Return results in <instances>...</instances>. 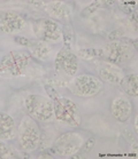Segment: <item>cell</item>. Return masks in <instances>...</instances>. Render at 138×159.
Instances as JSON below:
<instances>
[{"label": "cell", "mask_w": 138, "mask_h": 159, "mask_svg": "<svg viewBox=\"0 0 138 159\" xmlns=\"http://www.w3.org/2000/svg\"><path fill=\"white\" fill-rule=\"evenodd\" d=\"M45 89L47 90L48 96L53 102L55 119L69 127L81 126L82 118L76 103L70 98L60 95L53 87L45 86Z\"/></svg>", "instance_id": "1"}, {"label": "cell", "mask_w": 138, "mask_h": 159, "mask_svg": "<svg viewBox=\"0 0 138 159\" xmlns=\"http://www.w3.org/2000/svg\"><path fill=\"white\" fill-rule=\"evenodd\" d=\"M16 139L20 148L24 151L31 152L39 147L42 136L35 119H32L30 116L22 118L21 123L18 125Z\"/></svg>", "instance_id": "2"}, {"label": "cell", "mask_w": 138, "mask_h": 159, "mask_svg": "<svg viewBox=\"0 0 138 159\" xmlns=\"http://www.w3.org/2000/svg\"><path fill=\"white\" fill-rule=\"evenodd\" d=\"M28 116L38 121H51L54 119L53 102L50 98L39 94L28 95L24 100Z\"/></svg>", "instance_id": "3"}, {"label": "cell", "mask_w": 138, "mask_h": 159, "mask_svg": "<svg viewBox=\"0 0 138 159\" xmlns=\"http://www.w3.org/2000/svg\"><path fill=\"white\" fill-rule=\"evenodd\" d=\"M97 56L102 61L111 63L114 65H120L127 63L134 55V48L130 43H121V41H113L106 43L105 46L96 51Z\"/></svg>", "instance_id": "4"}, {"label": "cell", "mask_w": 138, "mask_h": 159, "mask_svg": "<svg viewBox=\"0 0 138 159\" xmlns=\"http://www.w3.org/2000/svg\"><path fill=\"white\" fill-rule=\"evenodd\" d=\"M31 61V55L27 52L13 51L0 60V73L21 76L24 73Z\"/></svg>", "instance_id": "5"}, {"label": "cell", "mask_w": 138, "mask_h": 159, "mask_svg": "<svg viewBox=\"0 0 138 159\" xmlns=\"http://www.w3.org/2000/svg\"><path fill=\"white\" fill-rule=\"evenodd\" d=\"M84 141L78 133L67 132L59 136L52 144L51 151L61 157H71L82 148Z\"/></svg>", "instance_id": "6"}, {"label": "cell", "mask_w": 138, "mask_h": 159, "mask_svg": "<svg viewBox=\"0 0 138 159\" xmlns=\"http://www.w3.org/2000/svg\"><path fill=\"white\" fill-rule=\"evenodd\" d=\"M102 87V80L91 75L77 76L70 84V90L80 98H92L101 92Z\"/></svg>", "instance_id": "7"}, {"label": "cell", "mask_w": 138, "mask_h": 159, "mask_svg": "<svg viewBox=\"0 0 138 159\" xmlns=\"http://www.w3.org/2000/svg\"><path fill=\"white\" fill-rule=\"evenodd\" d=\"M32 32L43 43H55L62 36V28L51 18H38L32 22Z\"/></svg>", "instance_id": "8"}, {"label": "cell", "mask_w": 138, "mask_h": 159, "mask_svg": "<svg viewBox=\"0 0 138 159\" xmlns=\"http://www.w3.org/2000/svg\"><path fill=\"white\" fill-rule=\"evenodd\" d=\"M55 69L70 77L76 75L78 70V57L75 53H73L68 45L63 46L57 54Z\"/></svg>", "instance_id": "9"}, {"label": "cell", "mask_w": 138, "mask_h": 159, "mask_svg": "<svg viewBox=\"0 0 138 159\" xmlns=\"http://www.w3.org/2000/svg\"><path fill=\"white\" fill-rule=\"evenodd\" d=\"M27 28L26 20L14 11H0V31L7 34H14Z\"/></svg>", "instance_id": "10"}, {"label": "cell", "mask_w": 138, "mask_h": 159, "mask_svg": "<svg viewBox=\"0 0 138 159\" xmlns=\"http://www.w3.org/2000/svg\"><path fill=\"white\" fill-rule=\"evenodd\" d=\"M111 113L120 123H124L130 119L132 115V104L129 98L124 96L115 98L111 104Z\"/></svg>", "instance_id": "11"}, {"label": "cell", "mask_w": 138, "mask_h": 159, "mask_svg": "<svg viewBox=\"0 0 138 159\" xmlns=\"http://www.w3.org/2000/svg\"><path fill=\"white\" fill-rule=\"evenodd\" d=\"M17 126L13 117L0 112V140H13L16 138Z\"/></svg>", "instance_id": "12"}, {"label": "cell", "mask_w": 138, "mask_h": 159, "mask_svg": "<svg viewBox=\"0 0 138 159\" xmlns=\"http://www.w3.org/2000/svg\"><path fill=\"white\" fill-rule=\"evenodd\" d=\"M45 13L51 20H65L70 15V7L62 1H52L45 5Z\"/></svg>", "instance_id": "13"}, {"label": "cell", "mask_w": 138, "mask_h": 159, "mask_svg": "<svg viewBox=\"0 0 138 159\" xmlns=\"http://www.w3.org/2000/svg\"><path fill=\"white\" fill-rule=\"evenodd\" d=\"M137 81L138 77L136 73H131L128 75L126 77H122V79L120 80V86L122 88L126 94H128L129 96L136 98L138 95V87H137Z\"/></svg>", "instance_id": "14"}, {"label": "cell", "mask_w": 138, "mask_h": 159, "mask_svg": "<svg viewBox=\"0 0 138 159\" xmlns=\"http://www.w3.org/2000/svg\"><path fill=\"white\" fill-rule=\"evenodd\" d=\"M98 75H99V79L104 80V81H107V83L111 84H119L120 80L122 79V73L119 70L114 69L113 66H102L98 70Z\"/></svg>", "instance_id": "15"}, {"label": "cell", "mask_w": 138, "mask_h": 159, "mask_svg": "<svg viewBox=\"0 0 138 159\" xmlns=\"http://www.w3.org/2000/svg\"><path fill=\"white\" fill-rule=\"evenodd\" d=\"M51 52H52L51 47L46 43H43V41L35 43V46H32L33 55L37 58H39V60H46V58H48L50 55H51Z\"/></svg>", "instance_id": "16"}, {"label": "cell", "mask_w": 138, "mask_h": 159, "mask_svg": "<svg viewBox=\"0 0 138 159\" xmlns=\"http://www.w3.org/2000/svg\"><path fill=\"white\" fill-rule=\"evenodd\" d=\"M12 157H14V155H13L11 147L8 144H6L5 142L0 141V159L12 158Z\"/></svg>", "instance_id": "17"}, {"label": "cell", "mask_w": 138, "mask_h": 159, "mask_svg": "<svg viewBox=\"0 0 138 159\" xmlns=\"http://www.w3.org/2000/svg\"><path fill=\"white\" fill-rule=\"evenodd\" d=\"M101 5H102L101 1H95V2H92V4L89 5L84 11H82V16H89V15H91L96 9H98Z\"/></svg>", "instance_id": "18"}, {"label": "cell", "mask_w": 138, "mask_h": 159, "mask_svg": "<svg viewBox=\"0 0 138 159\" xmlns=\"http://www.w3.org/2000/svg\"><path fill=\"white\" fill-rule=\"evenodd\" d=\"M95 144H96V139H95V138L87 139L86 141H85V142L83 143V145H82V148H83V152H84V153H89L90 151H92V149H93Z\"/></svg>", "instance_id": "19"}, {"label": "cell", "mask_w": 138, "mask_h": 159, "mask_svg": "<svg viewBox=\"0 0 138 159\" xmlns=\"http://www.w3.org/2000/svg\"><path fill=\"white\" fill-rule=\"evenodd\" d=\"M89 54L90 57H93V56H97L95 49H83V51H80V55L82 57L86 58V55Z\"/></svg>", "instance_id": "20"}, {"label": "cell", "mask_w": 138, "mask_h": 159, "mask_svg": "<svg viewBox=\"0 0 138 159\" xmlns=\"http://www.w3.org/2000/svg\"><path fill=\"white\" fill-rule=\"evenodd\" d=\"M15 41L18 43L20 45H23V46H30V45H31L29 40L26 39V38H22V37H16V38H15Z\"/></svg>", "instance_id": "21"}]
</instances>
